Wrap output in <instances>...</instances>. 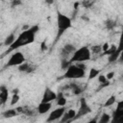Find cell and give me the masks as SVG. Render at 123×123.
Masks as SVG:
<instances>
[{"mask_svg":"<svg viewBox=\"0 0 123 123\" xmlns=\"http://www.w3.org/2000/svg\"><path fill=\"white\" fill-rule=\"evenodd\" d=\"M38 26L37 25H35V26H32L30 27L28 30H25L23 31L22 33H20V35L16 37V39L14 40V42L9 46V49L5 52L4 55H7L22 46H25V45H28V44H31L34 42L35 40V37H36V34L37 33L38 31Z\"/></svg>","mask_w":123,"mask_h":123,"instance_id":"6da1fadb","label":"cell"},{"mask_svg":"<svg viewBox=\"0 0 123 123\" xmlns=\"http://www.w3.org/2000/svg\"><path fill=\"white\" fill-rule=\"evenodd\" d=\"M57 27H58V32H57V37L56 39L58 40L68 29L72 27V20L69 16L63 14L60 11H57Z\"/></svg>","mask_w":123,"mask_h":123,"instance_id":"7a4b0ae2","label":"cell"},{"mask_svg":"<svg viewBox=\"0 0 123 123\" xmlns=\"http://www.w3.org/2000/svg\"><path fill=\"white\" fill-rule=\"evenodd\" d=\"M91 51L87 46H83L79 49H76V51L73 53L69 61L73 62H85L87 61H90L91 59Z\"/></svg>","mask_w":123,"mask_h":123,"instance_id":"3957f363","label":"cell"},{"mask_svg":"<svg viewBox=\"0 0 123 123\" xmlns=\"http://www.w3.org/2000/svg\"><path fill=\"white\" fill-rule=\"evenodd\" d=\"M86 75V70L79 67L77 64H70L67 69L65 70L62 78L65 79H81L85 77Z\"/></svg>","mask_w":123,"mask_h":123,"instance_id":"277c9868","label":"cell"},{"mask_svg":"<svg viewBox=\"0 0 123 123\" xmlns=\"http://www.w3.org/2000/svg\"><path fill=\"white\" fill-rule=\"evenodd\" d=\"M25 62V57L21 52H14L9 59V61L6 63V67H11V66H18L21 63Z\"/></svg>","mask_w":123,"mask_h":123,"instance_id":"5b68a950","label":"cell"},{"mask_svg":"<svg viewBox=\"0 0 123 123\" xmlns=\"http://www.w3.org/2000/svg\"><path fill=\"white\" fill-rule=\"evenodd\" d=\"M64 112H65V108H64V107L57 108V109H55L54 111H52L50 112V114L48 115L46 121H47V122L57 121V120H59L60 118L62 117V115L64 114Z\"/></svg>","mask_w":123,"mask_h":123,"instance_id":"8992f818","label":"cell"},{"mask_svg":"<svg viewBox=\"0 0 123 123\" xmlns=\"http://www.w3.org/2000/svg\"><path fill=\"white\" fill-rule=\"evenodd\" d=\"M90 111H91V109H90L89 106L87 105L86 99H85V98H81V100H80V108H79L78 112L76 113L75 119L80 118V117H82V116H84V115H86V114H88Z\"/></svg>","mask_w":123,"mask_h":123,"instance_id":"52a82bcc","label":"cell"},{"mask_svg":"<svg viewBox=\"0 0 123 123\" xmlns=\"http://www.w3.org/2000/svg\"><path fill=\"white\" fill-rule=\"evenodd\" d=\"M76 51V48L73 44H70V43H67L63 46L62 50V53H61V56H62V60H69L68 57L71 55H73V53Z\"/></svg>","mask_w":123,"mask_h":123,"instance_id":"ba28073f","label":"cell"},{"mask_svg":"<svg viewBox=\"0 0 123 123\" xmlns=\"http://www.w3.org/2000/svg\"><path fill=\"white\" fill-rule=\"evenodd\" d=\"M57 97L58 95L56 92H54L50 87H46L44 89L41 102H52L54 100H57Z\"/></svg>","mask_w":123,"mask_h":123,"instance_id":"9c48e42d","label":"cell"},{"mask_svg":"<svg viewBox=\"0 0 123 123\" xmlns=\"http://www.w3.org/2000/svg\"><path fill=\"white\" fill-rule=\"evenodd\" d=\"M122 115H123V100L117 102L115 111H114L113 113H112V119H111V121H112V122H116L117 119H118L119 117H121Z\"/></svg>","mask_w":123,"mask_h":123,"instance_id":"30bf717a","label":"cell"},{"mask_svg":"<svg viewBox=\"0 0 123 123\" xmlns=\"http://www.w3.org/2000/svg\"><path fill=\"white\" fill-rule=\"evenodd\" d=\"M52 108V103L51 102H40L39 105L37 108V111L40 114H44L48 112Z\"/></svg>","mask_w":123,"mask_h":123,"instance_id":"8fae6325","label":"cell"},{"mask_svg":"<svg viewBox=\"0 0 123 123\" xmlns=\"http://www.w3.org/2000/svg\"><path fill=\"white\" fill-rule=\"evenodd\" d=\"M76 113H77V112H76L75 110L70 109V110H68L67 111L64 112V114L62 115L61 121H62V122H70V121H72V120L75 119Z\"/></svg>","mask_w":123,"mask_h":123,"instance_id":"7c38bea8","label":"cell"},{"mask_svg":"<svg viewBox=\"0 0 123 123\" xmlns=\"http://www.w3.org/2000/svg\"><path fill=\"white\" fill-rule=\"evenodd\" d=\"M8 96H9V91H8V88L5 86H2L0 87V101H1V104L4 105L7 100H8Z\"/></svg>","mask_w":123,"mask_h":123,"instance_id":"4fadbf2b","label":"cell"},{"mask_svg":"<svg viewBox=\"0 0 123 123\" xmlns=\"http://www.w3.org/2000/svg\"><path fill=\"white\" fill-rule=\"evenodd\" d=\"M17 114H18V112H17L16 109H9L2 112V116L4 118H12V117L16 116Z\"/></svg>","mask_w":123,"mask_h":123,"instance_id":"5bb4252c","label":"cell"},{"mask_svg":"<svg viewBox=\"0 0 123 123\" xmlns=\"http://www.w3.org/2000/svg\"><path fill=\"white\" fill-rule=\"evenodd\" d=\"M66 103H67V100L63 96V94L62 93H59L58 97H57V105L60 106V107H65Z\"/></svg>","mask_w":123,"mask_h":123,"instance_id":"9a60e30c","label":"cell"},{"mask_svg":"<svg viewBox=\"0 0 123 123\" xmlns=\"http://www.w3.org/2000/svg\"><path fill=\"white\" fill-rule=\"evenodd\" d=\"M15 39H16V38H15L14 34H13V33H12V34H10V35L5 38L4 45H5V46H11V45L14 42V40H15Z\"/></svg>","mask_w":123,"mask_h":123,"instance_id":"2e32d148","label":"cell"},{"mask_svg":"<svg viewBox=\"0 0 123 123\" xmlns=\"http://www.w3.org/2000/svg\"><path fill=\"white\" fill-rule=\"evenodd\" d=\"M119 52L116 50L115 52H113L112 54H111V55H109L108 56V59H109V62L110 63H112V62H117L118 61V58H119Z\"/></svg>","mask_w":123,"mask_h":123,"instance_id":"e0dca14e","label":"cell"},{"mask_svg":"<svg viewBox=\"0 0 123 123\" xmlns=\"http://www.w3.org/2000/svg\"><path fill=\"white\" fill-rule=\"evenodd\" d=\"M100 73V70L97 69V68H91L89 70V73H88V80H91V79H94L95 77H98Z\"/></svg>","mask_w":123,"mask_h":123,"instance_id":"ac0fdd59","label":"cell"},{"mask_svg":"<svg viewBox=\"0 0 123 123\" xmlns=\"http://www.w3.org/2000/svg\"><path fill=\"white\" fill-rule=\"evenodd\" d=\"M115 100H116L115 96H114V95H111V97H109V98L106 100V102H105V104H104V107L107 108V107H111V106H112V105L115 103Z\"/></svg>","mask_w":123,"mask_h":123,"instance_id":"d6986e66","label":"cell"},{"mask_svg":"<svg viewBox=\"0 0 123 123\" xmlns=\"http://www.w3.org/2000/svg\"><path fill=\"white\" fill-rule=\"evenodd\" d=\"M110 121H111V115H110L109 113H106V112H104V113L101 115L100 119H99V122H100V123H108V122H110Z\"/></svg>","mask_w":123,"mask_h":123,"instance_id":"ffe728a7","label":"cell"},{"mask_svg":"<svg viewBox=\"0 0 123 123\" xmlns=\"http://www.w3.org/2000/svg\"><path fill=\"white\" fill-rule=\"evenodd\" d=\"M90 51H91V53L92 54H99V53H101L103 50H102V45H100V44H95V45H93L91 48H90Z\"/></svg>","mask_w":123,"mask_h":123,"instance_id":"44dd1931","label":"cell"},{"mask_svg":"<svg viewBox=\"0 0 123 123\" xmlns=\"http://www.w3.org/2000/svg\"><path fill=\"white\" fill-rule=\"evenodd\" d=\"M30 65H31L30 63L24 62L23 63H21L20 65H18V71H20V72H26V73H27V71H28Z\"/></svg>","mask_w":123,"mask_h":123,"instance_id":"7402d4cb","label":"cell"},{"mask_svg":"<svg viewBox=\"0 0 123 123\" xmlns=\"http://www.w3.org/2000/svg\"><path fill=\"white\" fill-rule=\"evenodd\" d=\"M115 25H116L115 21H113V20H111V19H108V20L105 22V26H106V28L109 29V30H112Z\"/></svg>","mask_w":123,"mask_h":123,"instance_id":"603a6c76","label":"cell"},{"mask_svg":"<svg viewBox=\"0 0 123 123\" xmlns=\"http://www.w3.org/2000/svg\"><path fill=\"white\" fill-rule=\"evenodd\" d=\"M122 50H123V31H122L121 34H120L119 41H118V45H117V51L120 53Z\"/></svg>","mask_w":123,"mask_h":123,"instance_id":"cb8c5ba5","label":"cell"},{"mask_svg":"<svg viewBox=\"0 0 123 123\" xmlns=\"http://www.w3.org/2000/svg\"><path fill=\"white\" fill-rule=\"evenodd\" d=\"M116 50H117V46H116V45H114V44H112V45H111V46H110V48H109L106 52H104V54H103V55H107V56H109V55L112 54L113 52H115Z\"/></svg>","mask_w":123,"mask_h":123,"instance_id":"d4e9b609","label":"cell"},{"mask_svg":"<svg viewBox=\"0 0 123 123\" xmlns=\"http://www.w3.org/2000/svg\"><path fill=\"white\" fill-rule=\"evenodd\" d=\"M18 101H19V95H18V93H12V100H11V105L13 106Z\"/></svg>","mask_w":123,"mask_h":123,"instance_id":"484cf974","label":"cell"},{"mask_svg":"<svg viewBox=\"0 0 123 123\" xmlns=\"http://www.w3.org/2000/svg\"><path fill=\"white\" fill-rule=\"evenodd\" d=\"M71 63H72V62H71L69 60H62V68L66 70L67 67H68Z\"/></svg>","mask_w":123,"mask_h":123,"instance_id":"4316f807","label":"cell"},{"mask_svg":"<svg viewBox=\"0 0 123 123\" xmlns=\"http://www.w3.org/2000/svg\"><path fill=\"white\" fill-rule=\"evenodd\" d=\"M92 1H90V0H84L83 1V3H82V5L85 7V8H86V9H88V8H90L91 6H92Z\"/></svg>","mask_w":123,"mask_h":123,"instance_id":"83f0119b","label":"cell"},{"mask_svg":"<svg viewBox=\"0 0 123 123\" xmlns=\"http://www.w3.org/2000/svg\"><path fill=\"white\" fill-rule=\"evenodd\" d=\"M107 81H108V79H107L106 75H102V74L98 75V82H99L100 84H104V83H106Z\"/></svg>","mask_w":123,"mask_h":123,"instance_id":"f1b7e54d","label":"cell"},{"mask_svg":"<svg viewBox=\"0 0 123 123\" xmlns=\"http://www.w3.org/2000/svg\"><path fill=\"white\" fill-rule=\"evenodd\" d=\"M22 4V0H12V7H16Z\"/></svg>","mask_w":123,"mask_h":123,"instance_id":"f546056e","label":"cell"},{"mask_svg":"<svg viewBox=\"0 0 123 123\" xmlns=\"http://www.w3.org/2000/svg\"><path fill=\"white\" fill-rule=\"evenodd\" d=\"M113 76H114V72L113 71H111V72H108L107 73V75H106V77H107V79L110 81V80H111L112 78H113Z\"/></svg>","mask_w":123,"mask_h":123,"instance_id":"4dcf8cb0","label":"cell"},{"mask_svg":"<svg viewBox=\"0 0 123 123\" xmlns=\"http://www.w3.org/2000/svg\"><path fill=\"white\" fill-rule=\"evenodd\" d=\"M109 48H110V44H109L108 42H106V43H104V44L102 45V50H103V52H106Z\"/></svg>","mask_w":123,"mask_h":123,"instance_id":"1f68e13d","label":"cell"},{"mask_svg":"<svg viewBox=\"0 0 123 123\" xmlns=\"http://www.w3.org/2000/svg\"><path fill=\"white\" fill-rule=\"evenodd\" d=\"M117 62H123V50L120 52V54H119V58H118V61Z\"/></svg>","mask_w":123,"mask_h":123,"instance_id":"d6a6232c","label":"cell"},{"mask_svg":"<svg viewBox=\"0 0 123 123\" xmlns=\"http://www.w3.org/2000/svg\"><path fill=\"white\" fill-rule=\"evenodd\" d=\"M47 49V46H46V43H45V41H43L42 43H41V50L42 51H45Z\"/></svg>","mask_w":123,"mask_h":123,"instance_id":"836d02e7","label":"cell"},{"mask_svg":"<svg viewBox=\"0 0 123 123\" xmlns=\"http://www.w3.org/2000/svg\"><path fill=\"white\" fill-rule=\"evenodd\" d=\"M44 1H45L46 4H48V5H52V4H54V1H55V0H44Z\"/></svg>","mask_w":123,"mask_h":123,"instance_id":"e575fe53","label":"cell"},{"mask_svg":"<svg viewBox=\"0 0 123 123\" xmlns=\"http://www.w3.org/2000/svg\"><path fill=\"white\" fill-rule=\"evenodd\" d=\"M116 122H121V123H123V115L121 116V117H119L118 119H117V121Z\"/></svg>","mask_w":123,"mask_h":123,"instance_id":"d590c367","label":"cell"},{"mask_svg":"<svg viewBox=\"0 0 123 123\" xmlns=\"http://www.w3.org/2000/svg\"><path fill=\"white\" fill-rule=\"evenodd\" d=\"M12 93H18V89H17V88L13 89V90H12Z\"/></svg>","mask_w":123,"mask_h":123,"instance_id":"8d00e7d4","label":"cell"}]
</instances>
